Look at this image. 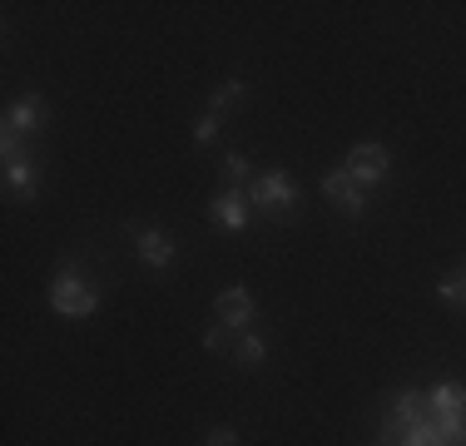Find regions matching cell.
I'll return each mask as SVG.
<instances>
[{"label": "cell", "instance_id": "cell-1", "mask_svg": "<svg viewBox=\"0 0 466 446\" xmlns=\"http://www.w3.org/2000/svg\"><path fill=\"white\" fill-rule=\"evenodd\" d=\"M243 194H248L253 208H263V214H279V218H293V208H298V188H293V178H288L283 169H268L263 178H253Z\"/></svg>", "mask_w": 466, "mask_h": 446}, {"label": "cell", "instance_id": "cell-2", "mask_svg": "<svg viewBox=\"0 0 466 446\" xmlns=\"http://www.w3.org/2000/svg\"><path fill=\"white\" fill-rule=\"evenodd\" d=\"M50 308L60 312V318H90V312L99 308V293L70 268V273H60L50 283Z\"/></svg>", "mask_w": 466, "mask_h": 446}, {"label": "cell", "instance_id": "cell-3", "mask_svg": "<svg viewBox=\"0 0 466 446\" xmlns=\"http://www.w3.org/2000/svg\"><path fill=\"white\" fill-rule=\"evenodd\" d=\"M342 169H348V178L358 188H372V184H382V178H387V169H392V154H387V144H358Z\"/></svg>", "mask_w": 466, "mask_h": 446}, {"label": "cell", "instance_id": "cell-4", "mask_svg": "<svg viewBox=\"0 0 466 446\" xmlns=\"http://www.w3.org/2000/svg\"><path fill=\"white\" fill-rule=\"evenodd\" d=\"M323 198L332 208H342V214H352L358 218L362 208H368V198H362V188L348 178V169H332V174H323Z\"/></svg>", "mask_w": 466, "mask_h": 446}, {"label": "cell", "instance_id": "cell-5", "mask_svg": "<svg viewBox=\"0 0 466 446\" xmlns=\"http://www.w3.org/2000/svg\"><path fill=\"white\" fill-rule=\"evenodd\" d=\"M40 125H46V105H40L35 95H25L20 105L5 109V134L10 139H25V134H35Z\"/></svg>", "mask_w": 466, "mask_h": 446}, {"label": "cell", "instance_id": "cell-6", "mask_svg": "<svg viewBox=\"0 0 466 446\" xmlns=\"http://www.w3.org/2000/svg\"><path fill=\"white\" fill-rule=\"evenodd\" d=\"M129 233H135L139 258L149 263V268H169V263H174V243H169V233H159V228H135V223H129Z\"/></svg>", "mask_w": 466, "mask_h": 446}, {"label": "cell", "instance_id": "cell-7", "mask_svg": "<svg viewBox=\"0 0 466 446\" xmlns=\"http://www.w3.org/2000/svg\"><path fill=\"white\" fill-rule=\"evenodd\" d=\"M214 223H218V228H228V233H238L243 223H248V194H243V188L218 194L214 198Z\"/></svg>", "mask_w": 466, "mask_h": 446}, {"label": "cell", "instance_id": "cell-8", "mask_svg": "<svg viewBox=\"0 0 466 446\" xmlns=\"http://www.w3.org/2000/svg\"><path fill=\"white\" fill-rule=\"evenodd\" d=\"M218 322H224V328H248L253 298L243 293V288H224V293H218Z\"/></svg>", "mask_w": 466, "mask_h": 446}, {"label": "cell", "instance_id": "cell-9", "mask_svg": "<svg viewBox=\"0 0 466 446\" xmlns=\"http://www.w3.org/2000/svg\"><path fill=\"white\" fill-rule=\"evenodd\" d=\"M35 178H40V174H35V164H30L25 154L5 164V188H10V198H30V194H35Z\"/></svg>", "mask_w": 466, "mask_h": 446}, {"label": "cell", "instance_id": "cell-10", "mask_svg": "<svg viewBox=\"0 0 466 446\" xmlns=\"http://www.w3.org/2000/svg\"><path fill=\"white\" fill-rule=\"evenodd\" d=\"M382 446H451L447 437L437 431V421H417V427H407V431H397V437H387Z\"/></svg>", "mask_w": 466, "mask_h": 446}, {"label": "cell", "instance_id": "cell-11", "mask_svg": "<svg viewBox=\"0 0 466 446\" xmlns=\"http://www.w3.org/2000/svg\"><path fill=\"white\" fill-rule=\"evenodd\" d=\"M431 417H441V411H466V387L457 382H441V387H431Z\"/></svg>", "mask_w": 466, "mask_h": 446}, {"label": "cell", "instance_id": "cell-12", "mask_svg": "<svg viewBox=\"0 0 466 446\" xmlns=\"http://www.w3.org/2000/svg\"><path fill=\"white\" fill-rule=\"evenodd\" d=\"M233 105H243V85H238V80H228V85L214 89V99H208V115H224V109H233Z\"/></svg>", "mask_w": 466, "mask_h": 446}, {"label": "cell", "instance_id": "cell-13", "mask_svg": "<svg viewBox=\"0 0 466 446\" xmlns=\"http://www.w3.org/2000/svg\"><path fill=\"white\" fill-rule=\"evenodd\" d=\"M263 357H268V348H263V338H253V332H243L238 338V362H263Z\"/></svg>", "mask_w": 466, "mask_h": 446}, {"label": "cell", "instance_id": "cell-14", "mask_svg": "<svg viewBox=\"0 0 466 446\" xmlns=\"http://www.w3.org/2000/svg\"><path fill=\"white\" fill-rule=\"evenodd\" d=\"M437 293H441V303H461V308H466V278H461V273L441 278V288H437Z\"/></svg>", "mask_w": 466, "mask_h": 446}, {"label": "cell", "instance_id": "cell-15", "mask_svg": "<svg viewBox=\"0 0 466 446\" xmlns=\"http://www.w3.org/2000/svg\"><path fill=\"white\" fill-rule=\"evenodd\" d=\"M224 178H233V188H238L248 178V159L243 154H224Z\"/></svg>", "mask_w": 466, "mask_h": 446}, {"label": "cell", "instance_id": "cell-16", "mask_svg": "<svg viewBox=\"0 0 466 446\" xmlns=\"http://www.w3.org/2000/svg\"><path fill=\"white\" fill-rule=\"evenodd\" d=\"M194 139H198V144H214V139H218V115H204V119H198V125H194Z\"/></svg>", "mask_w": 466, "mask_h": 446}, {"label": "cell", "instance_id": "cell-17", "mask_svg": "<svg viewBox=\"0 0 466 446\" xmlns=\"http://www.w3.org/2000/svg\"><path fill=\"white\" fill-rule=\"evenodd\" d=\"M204 348H208V352H228V332H224V322L204 332Z\"/></svg>", "mask_w": 466, "mask_h": 446}, {"label": "cell", "instance_id": "cell-18", "mask_svg": "<svg viewBox=\"0 0 466 446\" xmlns=\"http://www.w3.org/2000/svg\"><path fill=\"white\" fill-rule=\"evenodd\" d=\"M204 446H238V431H233V427H214Z\"/></svg>", "mask_w": 466, "mask_h": 446}]
</instances>
